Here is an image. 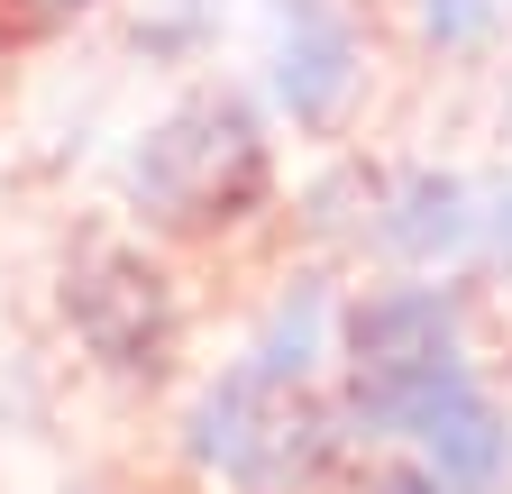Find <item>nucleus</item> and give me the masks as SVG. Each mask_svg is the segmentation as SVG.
<instances>
[{
  "mask_svg": "<svg viewBox=\"0 0 512 494\" xmlns=\"http://www.w3.org/2000/svg\"><path fill=\"white\" fill-rule=\"evenodd\" d=\"M476 247H485L494 266H512V183H494V193H485V238H476Z\"/></svg>",
  "mask_w": 512,
  "mask_h": 494,
  "instance_id": "obj_10",
  "label": "nucleus"
},
{
  "mask_svg": "<svg viewBox=\"0 0 512 494\" xmlns=\"http://www.w3.org/2000/svg\"><path fill=\"white\" fill-rule=\"evenodd\" d=\"M366 229H375V247H384L394 266L439 275V266L476 257V238H485V193H476L467 174H448V165H412V174H394V183H375Z\"/></svg>",
  "mask_w": 512,
  "mask_h": 494,
  "instance_id": "obj_6",
  "label": "nucleus"
},
{
  "mask_svg": "<svg viewBox=\"0 0 512 494\" xmlns=\"http://www.w3.org/2000/svg\"><path fill=\"white\" fill-rule=\"evenodd\" d=\"M366 46L339 0H266V92L302 138H320L357 92Z\"/></svg>",
  "mask_w": 512,
  "mask_h": 494,
  "instance_id": "obj_5",
  "label": "nucleus"
},
{
  "mask_svg": "<svg viewBox=\"0 0 512 494\" xmlns=\"http://www.w3.org/2000/svg\"><path fill=\"white\" fill-rule=\"evenodd\" d=\"M330 357H339V293H330V275H293L266 302V321L247 330V348H238V366H256L266 385H320Z\"/></svg>",
  "mask_w": 512,
  "mask_h": 494,
  "instance_id": "obj_8",
  "label": "nucleus"
},
{
  "mask_svg": "<svg viewBox=\"0 0 512 494\" xmlns=\"http://www.w3.org/2000/svg\"><path fill=\"white\" fill-rule=\"evenodd\" d=\"M503 19V0H421V46L430 55H476Z\"/></svg>",
  "mask_w": 512,
  "mask_h": 494,
  "instance_id": "obj_9",
  "label": "nucleus"
},
{
  "mask_svg": "<svg viewBox=\"0 0 512 494\" xmlns=\"http://www.w3.org/2000/svg\"><path fill=\"white\" fill-rule=\"evenodd\" d=\"M366 494H448V485H439L421 458H394V467H375V476H366Z\"/></svg>",
  "mask_w": 512,
  "mask_h": 494,
  "instance_id": "obj_11",
  "label": "nucleus"
},
{
  "mask_svg": "<svg viewBox=\"0 0 512 494\" xmlns=\"http://www.w3.org/2000/svg\"><path fill=\"white\" fill-rule=\"evenodd\" d=\"M476 357H467V284H375L357 302H339V421L348 440H412V421L467 385Z\"/></svg>",
  "mask_w": 512,
  "mask_h": 494,
  "instance_id": "obj_1",
  "label": "nucleus"
},
{
  "mask_svg": "<svg viewBox=\"0 0 512 494\" xmlns=\"http://www.w3.org/2000/svg\"><path fill=\"white\" fill-rule=\"evenodd\" d=\"M275 193V156H266V119L247 92L202 83L183 92L156 129L128 147V202L165 238H220L256 220V202Z\"/></svg>",
  "mask_w": 512,
  "mask_h": 494,
  "instance_id": "obj_2",
  "label": "nucleus"
},
{
  "mask_svg": "<svg viewBox=\"0 0 512 494\" xmlns=\"http://www.w3.org/2000/svg\"><path fill=\"white\" fill-rule=\"evenodd\" d=\"M64 321H74L83 357L119 385H165L183 357V293L165 275V257L128 238H92L74 266H64Z\"/></svg>",
  "mask_w": 512,
  "mask_h": 494,
  "instance_id": "obj_4",
  "label": "nucleus"
},
{
  "mask_svg": "<svg viewBox=\"0 0 512 494\" xmlns=\"http://www.w3.org/2000/svg\"><path fill=\"white\" fill-rule=\"evenodd\" d=\"M412 458H421L448 494H503V485H512V412L467 376V385H448V394L412 421Z\"/></svg>",
  "mask_w": 512,
  "mask_h": 494,
  "instance_id": "obj_7",
  "label": "nucleus"
},
{
  "mask_svg": "<svg viewBox=\"0 0 512 494\" xmlns=\"http://www.w3.org/2000/svg\"><path fill=\"white\" fill-rule=\"evenodd\" d=\"M92 494H119V485H92ZM128 494H174V485H128Z\"/></svg>",
  "mask_w": 512,
  "mask_h": 494,
  "instance_id": "obj_12",
  "label": "nucleus"
},
{
  "mask_svg": "<svg viewBox=\"0 0 512 494\" xmlns=\"http://www.w3.org/2000/svg\"><path fill=\"white\" fill-rule=\"evenodd\" d=\"M339 394L320 385H266L256 366H220V376L183 403V458L192 476H211L229 494H330L348 458Z\"/></svg>",
  "mask_w": 512,
  "mask_h": 494,
  "instance_id": "obj_3",
  "label": "nucleus"
}]
</instances>
